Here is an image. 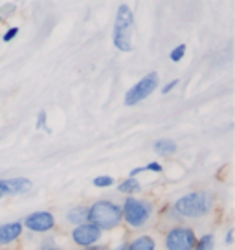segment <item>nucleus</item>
<instances>
[{"label":"nucleus","mask_w":235,"mask_h":250,"mask_svg":"<svg viewBox=\"0 0 235 250\" xmlns=\"http://www.w3.org/2000/svg\"><path fill=\"white\" fill-rule=\"evenodd\" d=\"M215 208V195L212 191H191L182 195L173 204L176 215L184 219H202L208 217Z\"/></svg>","instance_id":"f257e3e1"},{"label":"nucleus","mask_w":235,"mask_h":250,"mask_svg":"<svg viewBox=\"0 0 235 250\" xmlns=\"http://www.w3.org/2000/svg\"><path fill=\"white\" fill-rule=\"evenodd\" d=\"M86 223L98 227L101 232L107 230H114L123 223L121 217V206L112 201L101 199V201H96L88 206V215H86Z\"/></svg>","instance_id":"f03ea898"},{"label":"nucleus","mask_w":235,"mask_h":250,"mask_svg":"<svg viewBox=\"0 0 235 250\" xmlns=\"http://www.w3.org/2000/svg\"><path fill=\"white\" fill-rule=\"evenodd\" d=\"M155 215V206L147 199L138 197H127L121 204V217L129 228H143L151 223Z\"/></svg>","instance_id":"7ed1b4c3"},{"label":"nucleus","mask_w":235,"mask_h":250,"mask_svg":"<svg viewBox=\"0 0 235 250\" xmlns=\"http://www.w3.org/2000/svg\"><path fill=\"white\" fill-rule=\"evenodd\" d=\"M134 26V11L127 4H119L116 11V22H114V35L112 42L119 52H131V31Z\"/></svg>","instance_id":"20e7f679"},{"label":"nucleus","mask_w":235,"mask_h":250,"mask_svg":"<svg viewBox=\"0 0 235 250\" xmlns=\"http://www.w3.org/2000/svg\"><path fill=\"white\" fill-rule=\"evenodd\" d=\"M164 243L167 250H193L196 243V234L191 227L176 225V227L169 228Z\"/></svg>","instance_id":"39448f33"},{"label":"nucleus","mask_w":235,"mask_h":250,"mask_svg":"<svg viewBox=\"0 0 235 250\" xmlns=\"http://www.w3.org/2000/svg\"><path fill=\"white\" fill-rule=\"evenodd\" d=\"M158 88V74L151 72L147 76L134 83L129 90L125 92V105L127 107H133V105H138L140 102H143L145 98H149L151 94Z\"/></svg>","instance_id":"423d86ee"},{"label":"nucleus","mask_w":235,"mask_h":250,"mask_svg":"<svg viewBox=\"0 0 235 250\" xmlns=\"http://www.w3.org/2000/svg\"><path fill=\"white\" fill-rule=\"evenodd\" d=\"M22 227H26L33 234H48L55 227V217L52 211H33L30 215H26Z\"/></svg>","instance_id":"0eeeda50"},{"label":"nucleus","mask_w":235,"mask_h":250,"mask_svg":"<svg viewBox=\"0 0 235 250\" xmlns=\"http://www.w3.org/2000/svg\"><path fill=\"white\" fill-rule=\"evenodd\" d=\"M103 232L98 227L90 225V223H83L79 227H74V230L70 232L72 241L76 243L81 249H86V247H92L96 243L101 239Z\"/></svg>","instance_id":"6e6552de"},{"label":"nucleus","mask_w":235,"mask_h":250,"mask_svg":"<svg viewBox=\"0 0 235 250\" xmlns=\"http://www.w3.org/2000/svg\"><path fill=\"white\" fill-rule=\"evenodd\" d=\"M32 180L17 177V179H0V199L8 195H22L32 189Z\"/></svg>","instance_id":"1a4fd4ad"},{"label":"nucleus","mask_w":235,"mask_h":250,"mask_svg":"<svg viewBox=\"0 0 235 250\" xmlns=\"http://www.w3.org/2000/svg\"><path fill=\"white\" fill-rule=\"evenodd\" d=\"M22 230L24 227L20 221L0 225V245H9V243L17 241L22 235Z\"/></svg>","instance_id":"9d476101"},{"label":"nucleus","mask_w":235,"mask_h":250,"mask_svg":"<svg viewBox=\"0 0 235 250\" xmlns=\"http://www.w3.org/2000/svg\"><path fill=\"white\" fill-rule=\"evenodd\" d=\"M153 149L158 156H173L178 147H176V142L169 140V138H160V140L155 142Z\"/></svg>","instance_id":"9b49d317"},{"label":"nucleus","mask_w":235,"mask_h":250,"mask_svg":"<svg viewBox=\"0 0 235 250\" xmlns=\"http://www.w3.org/2000/svg\"><path fill=\"white\" fill-rule=\"evenodd\" d=\"M129 250H157V243L151 235H138L127 243Z\"/></svg>","instance_id":"f8f14e48"},{"label":"nucleus","mask_w":235,"mask_h":250,"mask_svg":"<svg viewBox=\"0 0 235 250\" xmlns=\"http://www.w3.org/2000/svg\"><path fill=\"white\" fill-rule=\"evenodd\" d=\"M86 215H88V208L86 206H76V208H70L66 211V221L74 225V227H79L86 223Z\"/></svg>","instance_id":"ddd939ff"},{"label":"nucleus","mask_w":235,"mask_h":250,"mask_svg":"<svg viewBox=\"0 0 235 250\" xmlns=\"http://www.w3.org/2000/svg\"><path fill=\"white\" fill-rule=\"evenodd\" d=\"M118 191H121V193H125L129 197H134L136 193H140L141 191V184L138 179H129L127 177L125 180H121L119 184H118Z\"/></svg>","instance_id":"4468645a"},{"label":"nucleus","mask_w":235,"mask_h":250,"mask_svg":"<svg viewBox=\"0 0 235 250\" xmlns=\"http://www.w3.org/2000/svg\"><path fill=\"white\" fill-rule=\"evenodd\" d=\"M213 245H215L213 234H204L200 239H196L195 249L193 250H213Z\"/></svg>","instance_id":"2eb2a0df"},{"label":"nucleus","mask_w":235,"mask_h":250,"mask_svg":"<svg viewBox=\"0 0 235 250\" xmlns=\"http://www.w3.org/2000/svg\"><path fill=\"white\" fill-rule=\"evenodd\" d=\"M92 186L96 188H110V186H114V179L112 177H109V175H99V177H96L94 180H92Z\"/></svg>","instance_id":"dca6fc26"},{"label":"nucleus","mask_w":235,"mask_h":250,"mask_svg":"<svg viewBox=\"0 0 235 250\" xmlns=\"http://www.w3.org/2000/svg\"><path fill=\"white\" fill-rule=\"evenodd\" d=\"M186 44H178L176 48H173L171 50V54H169V59H171L173 62H180L182 61V57L186 55Z\"/></svg>","instance_id":"f3484780"},{"label":"nucleus","mask_w":235,"mask_h":250,"mask_svg":"<svg viewBox=\"0 0 235 250\" xmlns=\"http://www.w3.org/2000/svg\"><path fill=\"white\" fill-rule=\"evenodd\" d=\"M35 127H37L39 131H42V129H44L48 134L52 133V131L48 129V114H46V110H40L39 114H37V122H35Z\"/></svg>","instance_id":"a211bd4d"},{"label":"nucleus","mask_w":235,"mask_h":250,"mask_svg":"<svg viewBox=\"0 0 235 250\" xmlns=\"http://www.w3.org/2000/svg\"><path fill=\"white\" fill-rule=\"evenodd\" d=\"M17 35H19V28H17V26H11V28H8V31L2 35V41H4V42H11Z\"/></svg>","instance_id":"6ab92c4d"},{"label":"nucleus","mask_w":235,"mask_h":250,"mask_svg":"<svg viewBox=\"0 0 235 250\" xmlns=\"http://www.w3.org/2000/svg\"><path fill=\"white\" fill-rule=\"evenodd\" d=\"M145 171H153V173H162L164 171V167L160 162H149V164L145 166Z\"/></svg>","instance_id":"aec40b11"},{"label":"nucleus","mask_w":235,"mask_h":250,"mask_svg":"<svg viewBox=\"0 0 235 250\" xmlns=\"http://www.w3.org/2000/svg\"><path fill=\"white\" fill-rule=\"evenodd\" d=\"M178 83H180V79H171L169 83H165V85L162 86V94H169L173 88H175V86L178 85Z\"/></svg>","instance_id":"412c9836"},{"label":"nucleus","mask_w":235,"mask_h":250,"mask_svg":"<svg viewBox=\"0 0 235 250\" xmlns=\"http://www.w3.org/2000/svg\"><path fill=\"white\" fill-rule=\"evenodd\" d=\"M145 171V166H140V167H133L131 171H129V179H136L140 173Z\"/></svg>","instance_id":"4be33fe9"},{"label":"nucleus","mask_w":235,"mask_h":250,"mask_svg":"<svg viewBox=\"0 0 235 250\" xmlns=\"http://www.w3.org/2000/svg\"><path fill=\"white\" fill-rule=\"evenodd\" d=\"M232 243H234V230L228 228L226 230V245H232Z\"/></svg>","instance_id":"5701e85b"},{"label":"nucleus","mask_w":235,"mask_h":250,"mask_svg":"<svg viewBox=\"0 0 235 250\" xmlns=\"http://www.w3.org/2000/svg\"><path fill=\"white\" fill-rule=\"evenodd\" d=\"M83 250H107V247L105 245H92V247H86Z\"/></svg>","instance_id":"b1692460"},{"label":"nucleus","mask_w":235,"mask_h":250,"mask_svg":"<svg viewBox=\"0 0 235 250\" xmlns=\"http://www.w3.org/2000/svg\"><path fill=\"white\" fill-rule=\"evenodd\" d=\"M114 250H129V247H127V243H121V245H118Z\"/></svg>","instance_id":"393cba45"},{"label":"nucleus","mask_w":235,"mask_h":250,"mask_svg":"<svg viewBox=\"0 0 235 250\" xmlns=\"http://www.w3.org/2000/svg\"><path fill=\"white\" fill-rule=\"evenodd\" d=\"M42 250H61V249H55V247H50V249H42Z\"/></svg>","instance_id":"a878e982"},{"label":"nucleus","mask_w":235,"mask_h":250,"mask_svg":"<svg viewBox=\"0 0 235 250\" xmlns=\"http://www.w3.org/2000/svg\"><path fill=\"white\" fill-rule=\"evenodd\" d=\"M0 22H4V17H2V15H0Z\"/></svg>","instance_id":"bb28decb"}]
</instances>
